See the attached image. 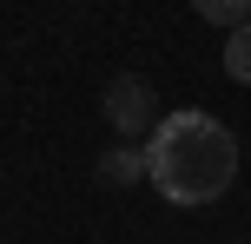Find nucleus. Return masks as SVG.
Returning <instances> with one entry per match:
<instances>
[{
    "label": "nucleus",
    "mask_w": 251,
    "mask_h": 244,
    "mask_svg": "<svg viewBox=\"0 0 251 244\" xmlns=\"http://www.w3.org/2000/svg\"><path fill=\"white\" fill-rule=\"evenodd\" d=\"M146 178L172 205H212L238 178V139L212 112H165L146 139Z\"/></svg>",
    "instance_id": "obj_1"
},
{
    "label": "nucleus",
    "mask_w": 251,
    "mask_h": 244,
    "mask_svg": "<svg viewBox=\"0 0 251 244\" xmlns=\"http://www.w3.org/2000/svg\"><path fill=\"white\" fill-rule=\"evenodd\" d=\"M100 112H106V126H113L119 139H152V126L165 119V112H159V92H152L146 73H119L113 86H106Z\"/></svg>",
    "instance_id": "obj_2"
},
{
    "label": "nucleus",
    "mask_w": 251,
    "mask_h": 244,
    "mask_svg": "<svg viewBox=\"0 0 251 244\" xmlns=\"http://www.w3.org/2000/svg\"><path fill=\"white\" fill-rule=\"evenodd\" d=\"M100 178H106V185H132V178H146V145H113V152L100 158Z\"/></svg>",
    "instance_id": "obj_3"
},
{
    "label": "nucleus",
    "mask_w": 251,
    "mask_h": 244,
    "mask_svg": "<svg viewBox=\"0 0 251 244\" xmlns=\"http://www.w3.org/2000/svg\"><path fill=\"white\" fill-rule=\"evenodd\" d=\"M199 7V20L225 26V33H238V26H251V0H192Z\"/></svg>",
    "instance_id": "obj_4"
},
{
    "label": "nucleus",
    "mask_w": 251,
    "mask_h": 244,
    "mask_svg": "<svg viewBox=\"0 0 251 244\" xmlns=\"http://www.w3.org/2000/svg\"><path fill=\"white\" fill-rule=\"evenodd\" d=\"M225 73L238 79V86H251V26L225 33Z\"/></svg>",
    "instance_id": "obj_5"
}]
</instances>
